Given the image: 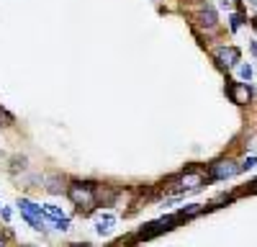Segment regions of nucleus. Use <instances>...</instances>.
I'll return each mask as SVG.
<instances>
[{
  "label": "nucleus",
  "instance_id": "f03ea898",
  "mask_svg": "<svg viewBox=\"0 0 257 247\" xmlns=\"http://www.w3.org/2000/svg\"><path fill=\"white\" fill-rule=\"evenodd\" d=\"M18 209H21V214H24V219L31 226H36V229H47V224H44V206H39V203H34L29 198H21Z\"/></svg>",
  "mask_w": 257,
  "mask_h": 247
},
{
  "label": "nucleus",
  "instance_id": "0eeeda50",
  "mask_svg": "<svg viewBox=\"0 0 257 247\" xmlns=\"http://www.w3.org/2000/svg\"><path fill=\"white\" fill-rule=\"evenodd\" d=\"M198 24L203 26V29H216V24H219V18H216V11L213 8H203L201 13H198Z\"/></svg>",
  "mask_w": 257,
  "mask_h": 247
},
{
  "label": "nucleus",
  "instance_id": "7ed1b4c3",
  "mask_svg": "<svg viewBox=\"0 0 257 247\" xmlns=\"http://www.w3.org/2000/svg\"><path fill=\"white\" fill-rule=\"evenodd\" d=\"M237 173H239V165L234 160H219V162H213L208 168V178L211 180H226V178L237 175Z\"/></svg>",
  "mask_w": 257,
  "mask_h": 247
},
{
  "label": "nucleus",
  "instance_id": "6e6552de",
  "mask_svg": "<svg viewBox=\"0 0 257 247\" xmlns=\"http://www.w3.org/2000/svg\"><path fill=\"white\" fill-rule=\"evenodd\" d=\"M113 224H116V219H113L111 214H105V216H98V219H95V229L103 234V232H108Z\"/></svg>",
  "mask_w": 257,
  "mask_h": 247
},
{
  "label": "nucleus",
  "instance_id": "dca6fc26",
  "mask_svg": "<svg viewBox=\"0 0 257 247\" xmlns=\"http://www.w3.org/2000/svg\"><path fill=\"white\" fill-rule=\"evenodd\" d=\"M252 52H254V54H257V44H252Z\"/></svg>",
  "mask_w": 257,
  "mask_h": 247
},
{
  "label": "nucleus",
  "instance_id": "1a4fd4ad",
  "mask_svg": "<svg viewBox=\"0 0 257 247\" xmlns=\"http://www.w3.org/2000/svg\"><path fill=\"white\" fill-rule=\"evenodd\" d=\"M44 214H47L52 221H57V219H64L62 209H57V206H52V203H47V206H44Z\"/></svg>",
  "mask_w": 257,
  "mask_h": 247
},
{
  "label": "nucleus",
  "instance_id": "9b49d317",
  "mask_svg": "<svg viewBox=\"0 0 257 247\" xmlns=\"http://www.w3.org/2000/svg\"><path fill=\"white\" fill-rule=\"evenodd\" d=\"M254 165H257V157H247V160L239 165V173H242V170H249V168H254Z\"/></svg>",
  "mask_w": 257,
  "mask_h": 247
},
{
  "label": "nucleus",
  "instance_id": "ddd939ff",
  "mask_svg": "<svg viewBox=\"0 0 257 247\" xmlns=\"http://www.w3.org/2000/svg\"><path fill=\"white\" fill-rule=\"evenodd\" d=\"M49 191H52V193H62V188H59V180H57V178H49Z\"/></svg>",
  "mask_w": 257,
  "mask_h": 247
},
{
  "label": "nucleus",
  "instance_id": "9d476101",
  "mask_svg": "<svg viewBox=\"0 0 257 247\" xmlns=\"http://www.w3.org/2000/svg\"><path fill=\"white\" fill-rule=\"evenodd\" d=\"M196 214H201V206H196V203L185 206V209H183V216H196Z\"/></svg>",
  "mask_w": 257,
  "mask_h": 247
},
{
  "label": "nucleus",
  "instance_id": "2eb2a0df",
  "mask_svg": "<svg viewBox=\"0 0 257 247\" xmlns=\"http://www.w3.org/2000/svg\"><path fill=\"white\" fill-rule=\"evenodd\" d=\"M0 214H3V219H6V221L11 219V209H6V206H3V211H0Z\"/></svg>",
  "mask_w": 257,
  "mask_h": 247
},
{
  "label": "nucleus",
  "instance_id": "423d86ee",
  "mask_svg": "<svg viewBox=\"0 0 257 247\" xmlns=\"http://www.w3.org/2000/svg\"><path fill=\"white\" fill-rule=\"evenodd\" d=\"M203 175L201 173H185L183 178H180V188L183 191H196L198 188V185H203Z\"/></svg>",
  "mask_w": 257,
  "mask_h": 247
},
{
  "label": "nucleus",
  "instance_id": "4468645a",
  "mask_svg": "<svg viewBox=\"0 0 257 247\" xmlns=\"http://www.w3.org/2000/svg\"><path fill=\"white\" fill-rule=\"evenodd\" d=\"M239 24H242V18H239V16H231V31H237Z\"/></svg>",
  "mask_w": 257,
  "mask_h": 247
},
{
  "label": "nucleus",
  "instance_id": "39448f33",
  "mask_svg": "<svg viewBox=\"0 0 257 247\" xmlns=\"http://www.w3.org/2000/svg\"><path fill=\"white\" fill-rule=\"evenodd\" d=\"M229 98H231L234 106H247L249 98H252V90H249V85H242V82H234V85L229 88Z\"/></svg>",
  "mask_w": 257,
  "mask_h": 247
},
{
  "label": "nucleus",
  "instance_id": "f257e3e1",
  "mask_svg": "<svg viewBox=\"0 0 257 247\" xmlns=\"http://www.w3.org/2000/svg\"><path fill=\"white\" fill-rule=\"evenodd\" d=\"M67 196L70 201L77 206L80 211H93L95 203H98V196H95V188L90 183H72L67 188Z\"/></svg>",
  "mask_w": 257,
  "mask_h": 247
},
{
  "label": "nucleus",
  "instance_id": "20e7f679",
  "mask_svg": "<svg viewBox=\"0 0 257 247\" xmlns=\"http://www.w3.org/2000/svg\"><path fill=\"white\" fill-rule=\"evenodd\" d=\"M213 57L221 67H234L239 65V49L237 47H216L213 49Z\"/></svg>",
  "mask_w": 257,
  "mask_h": 247
},
{
  "label": "nucleus",
  "instance_id": "f8f14e48",
  "mask_svg": "<svg viewBox=\"0 0 257 247\" xmlns=\"http://www.w3.org/2000/svg\"><path fill=\"white\" fill-rule=\"evenodd\" d=\"M239 77H242V80H249V77H252V67H249V65H242V67H239Z\"/></svg>",
  "mask_w": 257,
  "mask_h": 247
}]
</instances>
